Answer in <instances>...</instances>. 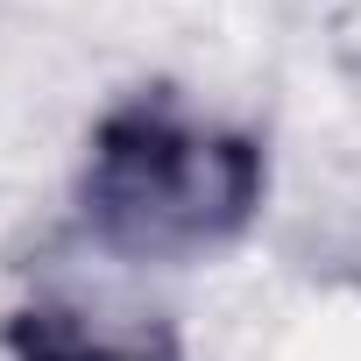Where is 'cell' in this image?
<instances>
[{
    "label": "cell",
    "instance_id": "obj_1",
    "mask_svg": "<svg viewBox=\"0 0 361 361\" xmlns=\"http://www.w3.org/2000/svg\"><path fill=\"white\" fill-rule=\"evenodd\" d=\"M269 192V156L227 121H199L170 92H135L99 114L78 213L106 255L192 262L248 234Z\"/></svg>",
    "mask_w": 361,
    "mask_h": 361
}]
</instances>
